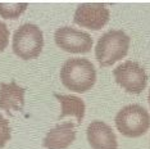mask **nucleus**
<instances>
[{
	"label": "nucleus",
	"mask_w": 150,
	"mask_h": 149,
	"mask_svg": "<svg viewBox=\"0 0 150 149\" xmlns=\"http://www.w3.org/2000/svg\"><path fill=\"white\" fill-rule=\"evenodd\" d=\"M115 126L123 136L140 138L150 127V114L140 104H128L117 113Z\"/></svg>",
	"instance_id": "nucleus-3"
},
{
	"label": "nucleus",
	"mask_w": 150,
	"mask_h": 149,
	"mask_svg": "<svg viewBox=\"0 0 150 149\" xmlns=\"http://www.w3.org/2000/svg\"><path fill=\"white\" fill-rule=\"evenodd\" d=\"M115 82L129 94H141L144 91L146 82H148V74L144 67L134 60H126L115 67L113 71Z\"/></svg>",
	"instance_id": "nucleus-5"
},
{
	"label": "nucleus",
	"mask_w": 150,
	"mask_h": 149,
	"mask_svg": "<svg viewBox=\"0 0 150 149\" xmlns=\"http://www.w3.org/2000/svg\"><path fill=\"white\" fill-rule=\"evenodd\" d=\"M110 12L103 3H83L77 6L73 22L90 30H100L107 25Z\"/></svg>",
	"instance_id": "nucleus-7"
},
{
	"label": "nucleus",
	"mask_w": 150,
	"mask_h": 149,
	"mask_svg": "<svg viewBox=\"0 0 150 149\" xmlns=\"http://www.w3.org/2000/svg\"><path fill=\"white\" fill-rule=\"evenodd\" d=\"M27 6V3H0V16L6 19L18 18Z\"/></svg>",
	"instance_id": "nucleus-12"
},
{
	"label": "nucleus",
	"mask_w": 150,
	"mask_h": 149,
	"mask_svg": "<svg viewBox=\"0 0 150 149\" xmlns=\"http://www.w3.org/2000/svg\"><path fill=\"white\" fill-rule=\"evenodd\" d=\"M44 48V35L39 26L25 23L13 35V52L22 59H33L40 55Z\"/></svg>",
	"instance_id": "nucleus-4"
},
{
	"label": "nucleus",
	"mask_w": 150,
	"mask_h": 149,
	"mask_svg": "<svg viewBox=\"0 0 150 149\" xmlns=\"http://www.w3.org/2000/svg\"><path fill=\"white\" fill-rule=\"evenodd\" d=\"M148 99H149V104H150V90H149V98Z\"/></svg>",
	"instance_id": "nucleus-15"
},
{
	"label": "nucleus",
	"mask_w": 150,
	"mask_h": 149,
	"mask_svg": "<svg viewBox=\"0 0 150 149\" xmlns=\"http://www.w3.org/2000/svg\"><path fill=\"white\" fill-rule=\"evenodd\" d=\"M60 81L68 90L83 93L94 86L96 70L86 58H69L62 66Z\"/></svg>",
	"instance_id": "nucleus-1"
},
{
	"label": "nucleus",
	"mask_w": 150,
	"mask_h": 149,
	"mask_svg": "<svg viewBox=\"0 0 150 149\" xmlns=\"http://www.w3.org/2000/svg\"><path fill=\"white\" fill-rule=\"evenodd\" d=\"M129 36L122 30H109L99 37L95 46V55L103 67L112 66L127 54Z\"/></svg>",
	"instance_id": "nucleus-2"
},
{
	"label": "nucleus",
	"mask_w": 150,
	"mask_h": 149,
	"mask_svg": "<svg viewBox=\"0 0 150 149\" xmlns=\"http://www.w3.org/2000/svg\"><path fill=\"white\" fill-rule=\"evenodd\" d=\"M54 40L59 48L68 53H88L93 49V37L90 33L69 26L58 28Z\"/></svg>",
	"instance_id": "nucleus-6"
},
{
	"label": "nucleus",
	"mask_w": 150,
	"mask_h": 149,
	"mask_svg": "<svg viewBox=\"0 0 150 149\" xmlns=\"http://www.w3.org/2000/svg\"><path fill=\"white\" fill-rule=\"evenodd\" d=\"M25 89L16 81L0 84V109L11 114L12 111H22L25 104Z\"/></svg>",
	"instance_id": "nucleus-10"
},
{
	"label": "nucleus",
	"mask_w": 150,
	"mask_h": 149,
	"mask_svg": "<svg viewBox=\"0 0 150 149\" xmlns=\"http://www.w3.org/2000/svg\"><path fill=\"white\" fill-rule=\"evenodd\" d=\"M11 125L9 121L6 120L4 116L0 114V148H3L4 145L11 140Z\"/></svg>",
	"instance_id": "nucleus-13"
},
{
	"label": "nucleus",
	"mask_w": 150,
	"mask_h": 149,
	"mask_svg": "<svg viewBox=\"0 0 150 149\" xmlns=\"http://www.w3.org/2000/svg\"><path fill=\"white\" fill-rule=\"evenodd\" d=\"M76 128L71 121L57 125L46 134L42 145L46 149H66L76 140Z\"/></svg>",
	"instance_id": "nucleus-9"
},
{
	"label": "nucleus",
	"mask_w": 150,
	"mask_h": 149,
	"mask_svg": "<svg viewBox=\"0 0 150 149\" xmlns=\"http://www.w3.org/2000/svg\"><path fill=\"white\" fill-rule=\"evenodd\" d=\"M54 96L60 101V106H62V112L58 120H62L66 116H74L77 118V123L82 122L85 111H86V106H85L82 98L76 95H64L59 93H54Z\"/></svg>",
	"instance_id": "nucleus-11"
},
{
	"label": "nucleus",
	"mask_w": 150,
	"mask_h": 149,
	"mask_svg": "<svg viewBox=\"0 0 150 149\" xmlns=\"http://www.w3.org/2000/svg\"><path fill=\"white\" fill-rule=\"evenodd\" d=\"M87 140L93 149H117L118 141L117 136L113 133V128L103 121H93L88 125Z\"/></svg>",
	"instance_id": "nucleus-8"
},
{
	"label": "nucleus",
	"mask_w": 150,
	"mask_h": 149,
	"mask_svg": "<svg viewBox=\"0 0 150 149\" xmlns=\"http://www.w3.org/2000/svg\"><path fill=\"white\" fill-rule=\"evenodd\" d=\"M9 43V30L4 22H0V52H3Z\"/></svg>",
	"instance_id": "nucleus-14"
}]
</instances>
